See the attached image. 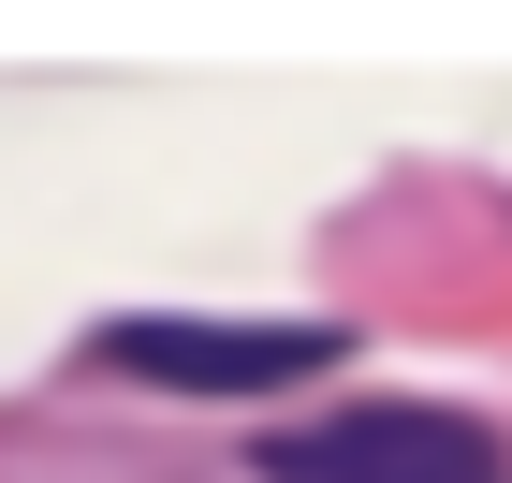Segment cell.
<instances>
[{
    "label": "cell",
    "mask_w": 512,
    "mask_h": 483,
    "mask_svg": "<svg viewBox=\"0 0 512 483\" xmlns=\"http://www.w3.org/2000/svg\"><path fill=\"white\" fill-rule=\"evenodd\" d=\"M264 483H512V454L483 440L469 410H337V425H293L264 440Z\"/></svg>",
    "instance_id": "cell-1"
},
{
    "label": "cell",
    "mask_w": 512,
    "mask_h": 483,
    "mask_svg": "<svg viewBox=\"0 0 512 483\" xmlns=\"http://www.w3.org/2000/svg\"><path fill=\"white\" fill-rule=\"evenodd\" d=\"M337 352H352L337 322H103V366L176 396H278V381H322Z\"/></svg>",
    "instance_id": "cell-2"
}]
</instances>
